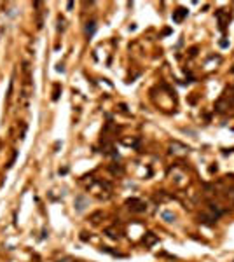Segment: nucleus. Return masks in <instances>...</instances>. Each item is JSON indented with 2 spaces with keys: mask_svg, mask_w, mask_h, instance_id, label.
<instances>
[{
  "mask_svg": "<svg viewBox=\"0 0 234 262\" xmlns=\"http://www.w3.org/2000/svg\"><path fill=\"white\" fill-rule=\"evenodd\" d=\"M95 30H96L95 23H93V21H91V23H87V26H86V32H87V35H93V33H95Z\"/></svg>",
  "mask_w": 234,
  "mask_h": 262,
  "instance_id": "7ed1b4c3",
  "label": "nucleus"
},
{
  "mask_svg": "<svg viewBox=\"0 0 234 262\" xmlns=\"http://www.w3.org/2000/svg\"><path fill=\"white\" fill-rule=\"evenodd\" d=\"M185 16H187V11H185V9H176V11L173 12V21L180 23V21H182Z\"/></svg>",
  "mask_w": 234,
  "mask_h": 262,
  "instance_id": "f03ea898",
  "label": "nucleus"
},
{
  "mask_svg": "<svg viewBox=\"0 0 234 262\" xmlns=\"http://www.w3.org/2000/svg\"><path fill=\"white\" fill-rule=\"evenodd\" d=\"M128 204H129V208L134 210V211H143L147 206H145V203L143 201H140V199H128Z\"/></svg>",
  "mask_w": 234,
  "mask_h": 262,
  "instance_id": "f257e3e1",
  "label": "nucleus"
},
{
  "mask_svg": "<svg viewBox=\"0 0 234 262\" xmlns=\"http://www.w3.org/2000/svg\"><path fill=\"white\" fill-rule=\"evenodd\" d=\"M163 217L166 219L168 222H173V220H175V217H173V215H171L169 211H164V213H163Z\"/></svg>",
  "mask_w": 234,
  "mask_h": 262,
  "instance_id": "20e7f679",
  "label": "nucleus"
},
{
  "mask_svg": "<svg viewBox=\"0 0 234 262\" xmlns=\"http://www.w3.org/2000/svg\"><path fill=\"white\" fill-rule=\"evenodd\" d=\"M156 239H157V238H156V236H152V232H149V239H147V241H143V243H147V245H152Z\"/></svg>",
  "mask_w": 234,
  "mask_h": 262,
  "instance_id": "39448f33",
  "label": "nucleus"
}]
</instances>
